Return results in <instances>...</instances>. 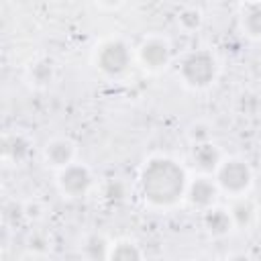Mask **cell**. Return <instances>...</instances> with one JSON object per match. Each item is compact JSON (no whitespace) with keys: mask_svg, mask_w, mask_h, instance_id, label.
I'll use <instances>...</instances> for the list:
<instances>
[{"mask_svg":"<svg viewBox=\"0 0 261 261\" xmlns=\"http://www.w3.org/2000/svg\"><path fill=\"white\" fill-rule=\"evenodd\" d=\"M96 63L106 75H120L130 63V51L122 41H108L100 47Z\"/></svg>","mask_w":261,"mask_h":261,"instance_id":"obj_4","label":"cell"},{"mask_svg":"<svg viewBox=\"0 0 261 261\" xmlns=\"http://www.w3.org/2000/svg\"><path fill=\"white\" fill-rule=\"evenodd\" d=\"M243 29L249 37L257 39L261 37V2H247V6L243 8Z\"/></svg>","mask_w":261,"mask_h":261,"instance_id":"obj_12","label":"cell"},{"mask_svg":"<svg viewBox=\"0 0 261 261\" xmlns=\"http://www.w3.org/2000/svg\"><path fill=\"white\" fill-rule=\"evenodd\" d=\"M92 186V173L88 171V167L84 165H75L69 163L67 167H63V171L59 173V188L63 194L71 196V198H80L84 196Z\"/></svg>","mask_w":261,"mask_h":261,"instance_id":"obj_5","label":"cell"},{"mask_svg":"<svg viewBox=\"0 0 261 261\" xmlns=\"http://www.w3.org/2000/svg\"><path fill=\"white\" fill-rule=\"evenodd\" d=\"M204 224H206L208 232L220 237V234H226L230 230L232 216L222 208H208L206 214H204Z\"/></svg>","mask_w":261,"mask_h":261,"instance_id":"obj_10","label":"cell"},{"mask_svg":"<svg viewBox=\"0 0 261 261\" xmlns=\"http://www.w3.org/2000/svg\"><path fill=\"white\" fill-rule=\"evenodd\" d=\"M186 196H188V202L194 208L208 210L212 206L214 198H216V184L212 179H208V177H198L188 186Z\"/></svg>","mask_w":261,"mask_h":261,"instance_id":"obj_6","label":"cell"},{"mask_svg":"<svg viewBox=\"0 0 261 261\" xmlns=\"http://www.w3.org/2000/svg\"><path fill=\"white\" fill-rule=\"evenodd\" d=\"M230 216H232V222H234V224L247 226V224L253 220V216H255V208H253V204H251L249 200H239V202L232 206Z\"/></svg>","mask_w":261,"mask_h":261,"instance_id":"obj_13","label":"cell"},{"mask_svg":"<svg viewBox=\"0 0 261 261\" xmlns=\"http://www.w3.org/2000/svg\"><path fill=\"white\" fill-rule=\"evenodd\" d=\"M192 161H194V165H196L200 171H204V173L214 171V169H218V165H220V151H218L212 143H208V141L196 143V145H194V151H192Z\"/></svg>","mask_w":261,"mask_h":261,"instance_id":"obj_7","label":"cell"},{"mask_svg":"<svg viewBox=\"0 0 261 261\" xmlns=\"http://www.w3.org/2000/svg\"><path fill=\"white\" fill-rule=\"evenodd\" d=\"M102 2H104L106 6H118V4L122 2V0H102Z\"/></svg>","mask_w":261,"mask_h":261,"instance_id":"obj_18","label":"cell"},{"mask_svg":"<svg viewBox=\"0 0 261 261\" xmlns=\"http://www.w3.org/2000/svg\"><path fill=\"white\" fill-rule=\"evenodd\" d=\"M247 2H255V0H247Z\"/></svg>","mask_w":261,"mask_h":261,"instance_id":"obj_19","label":"cell"},{"mask_svg":"<svg viewBox=\"0 0 261 261\" xmlns=\"http://www.w3.org/2000/svg\"><path fill=\"white\" fill-rule=\"evenodd\" d=\"M31 80L39 86H45L53 80V63L49 59H43V61H37L33 67H31Z\"/></svg>","mask_w":261,"mask_h":261,"instance_id":"obj_14","label":"cell"},{"mask_svg":"<svg viewBox=\"0 0 261 261\" xmlns=\"http://www.w3.org/2000/svg\"><path fill=\"white\" fill-rule=\"evenodd\" d=\"M200 20H202V16H200V12H198L196 8H188V10H184V12L179 14V22H181V27L188 29V31L198 29V27H200Z\"/></svg>","mask_w":261,"mask_h":261,"instance_id":"obj_17","label":"cell"},{"mask_svg":"<svg viewBox=\"0 0 261 261\" xmlns=\"http://www.w3.org/2000/svg\"><path fill=\"white\" fill-rule=\"evenodd\" d=\"M179 75L192 88H206L216 77V59H214V55L204 51V49L192 51L181 61Z\"/></svg>","mask_w":261,"mask_h":261,"instance_id":"obj_2","label":"cell"},{"mask_svg":"<svg viewBox=\"0 0 261 261\" xmlns=\"http://www.w3.org/2000/svg\"><path fill=\"white\" fill-rule=\"evenodd\" d=\"M110 257H112V259H124V261H130V259H139L141 253H139V249H137L135 245L120 243V245H116V249L110 253Z\"/></svg>","mask_w":261,"mask_h":261,"instance_id":"obj_15","label":"cell"},{"mask_svg":"<svg viewBox=\"0 0 261 261\" xmlns=\"http://www.w3.org/2000/svg\"><path fill=\"white\" fill-rule=\"evenodd\" d=\"M216 184L228 194H243L251 184V169L241 159L220 161L216 169Z\"/></svg>","mask_w":261,"mask_h":261,"instance_id":"obj_3","label":"cell"},{"mask_svg":"<svg viewBox=\"0 0 261 261\" xmlns=\"http://www.w3.org/2000/svg\"><path fill=\"white\" fill-rule=\"evenodd\" d=\"M29 151H31V145L22 135H6L2 139V153L6 159L22 161L29 155Z\"/></svg>","mask_w":261,"mask_h":261,"instance_id":"obj_11","label":"cell"},{"mask_svg":"<svg viewBox=\"0 0 261 261\" xmlns=\"http://www.w3.org/2000/svg\"><path fill=\"white\" fill-rule=\"evenodd\" d=\"M141 61L151 67V69H159L163 65H167L169 61V47L167 43L159 41V39H151L147 43H143L141 47Z\"/></svg>","mask_w":261,"mask_h":261,"instance_id":"obj_8","label":"cell"},{"mask_svg":"<svg viewBox=\"0 0 261 261\" xmlns=\"http://www.w3.org/2000/svg\"><path fill=\"white\" fill-rule=\"evenodd\" d=\"M45 159L53 167H67L73 159V145L65 139H55L45 149Z\"/></svg>","mask_w":261,"mask_h":261,"instance_id":"obj_9","label":"cell"},{"mask_svg":"<svg viewBox=\"0 0 261 261\" xmlns=\"http://www.w3.org/2000/svg\"><path fill=\"white\" fill-rule=\"evenodd\" d=\"M139 188L147 202L155 206H171L184 196L188 181L179 163L169 157H155L145 163L139 177Z\"/></svg>","mask_w":261,"mask_h":261,"instance_id":"obj_1","label":"cell"},{"mask_svg":"<svg viewBox=\"0 0 261 261\" xmlns=\"http://www.w3.org/2000/svg\"><path fill=\"white\" fill-rule=\"evenodd\" d=\"M86 253L94 259L98 257H106V243L102 237H90L88 243H86Z\"/></svg>","mask_w":261,"mask_h":261,"instance_id":"obj_16","label":"cell"}]
</instances>
